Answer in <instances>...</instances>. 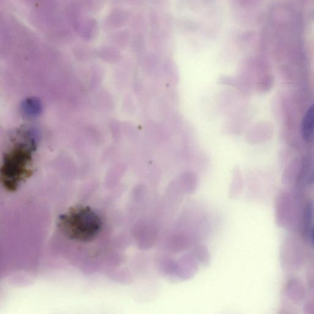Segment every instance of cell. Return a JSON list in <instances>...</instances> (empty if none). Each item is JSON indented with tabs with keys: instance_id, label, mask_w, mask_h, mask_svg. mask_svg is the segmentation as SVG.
Instances as JSON below:
<instances>
[{
	"instance_id": "obj_1",
	"label": "cell",
	"mask_w": 314,
	"mask_h": 314,
	"mask_svg": "<svg viewBox=\"0 0 314 314\" xmlns=\"http://www.w3.org/2000/svg\"><path fill=\"white\" fill-rule=\"evenodd\" d=\"M36 130L29 129L21 136L20 141L15 144L9 152L2 169L3 187L9 192L17 191L21 184L31 176L29 168L33 151L37 143Z\"/></svg>"
},
{
	"instance_id": "obj_6",
	"label": "cell",
	"mask_w": 314,
	"mask_h": 314,
	"mask_svg": "<svg viewBox=\"0 0 314 314\" xmlns=\"http://www.w3.org/2000/svg\"><path fill=\"white\" fill-rule=\"evenodd\" d=\"M312 206L311 203H308L306 206H305L304 212V231H307L308 227H310L311 222H312Z\"/></svg>"
},
{
	"instance_id": "obj_9",
	"label": "cell",
	"mask_w": 314,
	"mask_h": 314,
	"mask_svg": "<svg viewBox=\"0 0 314 314\" xmlns=\"http://www.w3.org/2000/svg\"><path fill=\"white\" fill-rule=\"evenodd\" d=\"M313 18H314V11H313Z\"/></svg>"
},
{
	"instance_id": "obj_2",
	"label": "cell",
	"mask_w": 314,
	"mask_h": 314,
	"mask_svg": "<svg viewBox=\"0 0 314 314\" xmlns=\"http://www.w3.org/2000/svg\"><path fill=\"white\" fill-rule=\"evenodd\" d=\"M102 217L92 207L78 204L60 215L57 227L65 237L78 243H90L102 231Z\"/></svg>"
},
{
	"instance_id": "obj_5",
	"label": "cell",
	"mask_w": 314,
	"mask_h": 314,
	"mask_svg": "<svg viewBox=\"0 0 314 314\" xmlns=\"http://www.w3.org/2000/svg\"><path fill=\"white\" fill-rule=\"evenodd\" d=\"M23 111L28 116H35L42 111V106L39 101L35 98H29L23 103Z\"/></svg>"
},
{
	"instance_id": "obj_4",
	"label": "cell",
	"mask_w": 314,
	"mask_h": 314,
	"mask_svg": "<svg viewBox=\"0 0 314 314\" xmlns=\"http://www.w3.org/2000/svg\"><path fill=\"white\" fill-rule=\"evenodd\" d=\"M302 132L305 140L312 137L314 133V105L308 109L303 119Z\"/></svg>"
},
{
	"instance_id": "obj_7",
	"label": "cell",
	"mask_w": 314,
	"mask_h": 314,
	"mask_svg": "<svg viewBox=\"0 0 314 314\" xmlns=\"http://www.w3.org/2000/svg\"><path fill=\"white\" fill-rule=\"evenodd\" d=\"M218 83L223 86H227L236 87L237 80V78L228 76H221L217 80Z\"/></svg>"
},
{
	"instance_id": "obj_8",
	"label": "cell",
	"mask_w": 314,
	"mask_h": 314,
	"mask_svg": "<svg viewBox=\"0 0 314 314\" xmlns=\"http://www.w3.org/2000/svg\"><path fill=\"white\" fill-rule=\"evenodd\" d=\"M312 241L314 244V228H313V230L312 231Z\"/></svg>"
},
{
	"instance_id": "obj_3",
	"label": "cell",
	"mask_w": 314,
	"mask_h": 314,
	"mask_svg": "<svg viewBox=\"0 0 314 314\" xmlns=\"http://www.w3.org/2000/svg\"><path fill=\"white\" fill-rule=\"evenodd\" d=\"M179 181L186 192H192L197 185L198 178L196 174L191 171L183 172L180 175Z\"/></svg>"
}]
</instances>
